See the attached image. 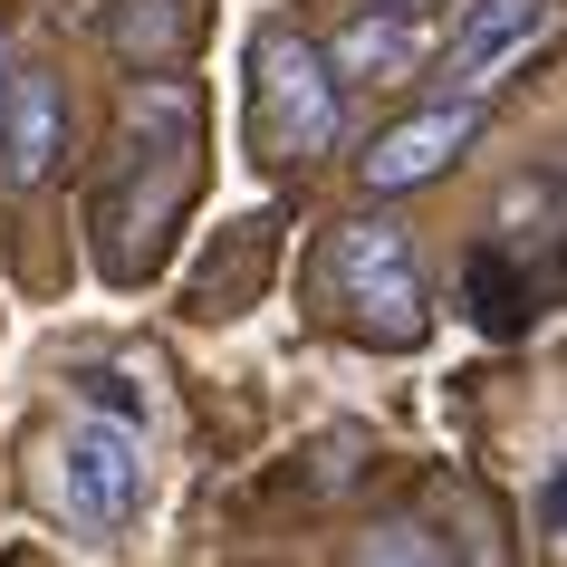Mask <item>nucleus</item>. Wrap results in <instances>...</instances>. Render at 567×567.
I'll return each instance as SVG.
<instances>
[{
    "label": "nucleus",
    "instance_id": "obj_1",
    "mask_svg": "<svg viewBox=\"0 0 567 567\" xmlns=\"http://www.w3.org/2000/svg\"><path fill=\"white\" fill-rule=\"evenodd\" d=\"M203 193V96L193 78L135 68V87L116 106V154L96 164L87 193V260L106 289H145L164 250H174L183 212Z\"/></svg>",
    "mask_w": 567,
    "mask_h": 567
},
{
    "label": "nucleus",
    "instance_id": "obj_2",
    "mask_svg": "<svg viewBox=\"0 0 567 567\" xmlns=\"http://www.w3.org/2000/svg\"><path fill=\"white\" fill-rule=\"evenodd\" d=\"M250 154L279 164V174H308V164H328L347 145V68L299 30V20H260L250 30Z\"/></svg>",
    "mask_w": 567,
    "mask_h": 567
},
{
    "label": "nucleus",
    "instance_id": "obj_3",
    "mask_svg": "<svg viewBox=\"0 0 567 567\" xmlns=\"http://www.w3.org/2000/svg\"><path fill=\"white\" fill-rule=\"evenodd\" d=\"M318 299H328V318L357 347H385V357H404V347H423V328H433V299H423V250L404 221H385V212H347L328 231V260H318Z\"/></svg>",
    "mask_w": 567,
    "mask_h": 567
},
{
    "label": "nucleus",
    "instance_id": "obj_4",
    "mask_svg": "<svg viewBox=\"0 0 567 567\" xmlns=\"http://www.w3.org/2000/svg\"><path fill=\"white\" fill-rule=\"evenodd\" d=\"M49 491H59L68 529L87 538H116L135 509H145V433L125 414H68L59 433H49Z\"/></svg>",
    "mask_w": 567,
    "mask_h": 567
},
{
    "label": "nucleus",
    "instance_id": "obj_5",
    "mask_svg": "<svg viewBox=\"0 0 567 567\" xmlns=\"http://www.w3.org/2000/svg\"><path fill=\"white\" fill-rule=\"evenodd\" d=\"M567 30V0H462V20L433 49V96H501L519 68Z\"/></svg>",
    "mask_w": 567,
    "mask_h": 567
},
{
    "label": "nucleus",
    "instance_id": "obj_6",
    "mask_svg": "<svg viewBox=\"0 0 567 567\" xmlns=\"http://www.w3.org/2000/svg\"><path fill=\"white\" fill-rule=\"evenodd\" d=\"M481 125H491V96H423L414 116H394L385 135L357 154V183L375 193V203L423 193V183H443L452 164L481 145Z\"/></svg>",
    "mask_w": 567,
    "mask_h": 567
},
{
    "label": "nucleus",
    "instance_id": "obj_7",
    "mask_svg": "<svg viewBox=\"0 0 567 567\" xmlns=\"http://www.w3.org/2000/svg\"><path fill=\"white\" fill-rule=\"evenodd\" d=\"M433 10H385V0H357V20L328 39V59L347 68V87H404V78H433Z\"/></svg>",
    "mask_w": 567,
    "mask_h": 567
},
{
    "label": "nucleus",
    "instance_id": "obj_8",
    "mask_svg": "<svg viewBox=\"0 0 567 567\" xmlns=\"http://www.w3.org/2000/svg\"><path fill=\"white\" fill-rule=\"evenodd\" d=\"M68 174V87L49 68H10V106H0V183L39 193Z\"/></svg>",
    "mask_w": 567,
    "mask_h": 567
},
{
    "label": "nucleus",
    "instance_id": "obj_9",
    "mask_svg": "<svg viewBox=\"0 0 567 567\" xmlns=\"http://www.w3.org/2000/svg\"><path fill=\"white\" fill-rule=\"evenodd\" d=\"M106 49L125 68H174L183 39H193V0H106Z\"/></svg>",
    "mask_w": 567,
    "mask_h": 567
},
{
    "label": "nucleus",
    "instance_id": "obj_10",
    "mask_svg": "<svg viewBox=\"0 0 567 567\" xmlns=\"http://www.w3.org/2000/svg\"><path fill=\"white\" fill-rule=\"evenodd\" d=\"M269 250H279V221H231V240H221V250H212V269L203 279H193V299H203V318H231L240 308V289H250V279H269Z\"/></svg>",
    "mask_w": 567,
    "mask_h": 567
},
{
    "label": "nucleus",
    "instance_id": "obj_11",
    "mask_svg": "<svg viewBox=\"0 0 567 567\" xmlns=\"http://www.w3.org/2000/svg\"><path fill=\"white\" fill-rule=\"evenodd\" d=\"M357 558H452V538H433V529H404V519H385L375 538H357Z\"/></svg>",
    "mask_w": 567,
    "mask_h": 567
},
{
    "label": "nucleus",
    "instance_id": "obj_12",
    "mask_svg": "<svg viewBox=\"0 0 567 567\" xmlns=\"http://www.w3.org/2000/svg\"><path fill=\"white\" fill-rule=\"evenodd\" d=\"M538 519H548V529H567V472L548 481V509H538Z\"/></svg>",
    "mask_w": 567,
    "mask_h": 567
},
{
    "label": "nucleus",
    "instance_id": "obj_13",
    "mask_svg": "<svg viewBox=\"0 0 567 567\" xmlns=\"http://www.w3.org/2000/svg\"><path fill=\"white\" fill-rule=\"evenodd\" d=\"M0 106H10V39H0Z\"/></svg>",
    "mask_w": 567,
    "mask_h": 567
},
{
    "label": "nucleus",
    "instance_id": "obj_14",
    "mask_svg": "<svg viewBox=\"0 0 567 567\" xmlns=\"http://www.w3.org/2000/svg\"><path fill=\"white\" fill-rule=\"evenodd\" d=\"M385 10H443V0H385Z\"/></svg>",
    "mask_w": 567,
    "mask_h": 567
}]
</instances>
